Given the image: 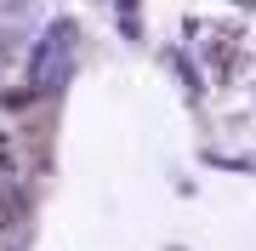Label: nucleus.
<instances>
[{
  "mask_svg": "<svg viewBox=\"0 0 256 251\" xmlns=\"http://www.w3.org/2000/svg\"><path fill=\"white\" fill-rule=\"evenodd\" d=\"M68 57H74L68 29H52V35L40 40V52H34V69H28L40 92H57V86H63V75H68Z\"/></svg>",
  "mask_w": 256,
  "mask_h": 251,
  "instance_id": "nucleus-1",
  "label": "nucleus"
}]
</instances>
